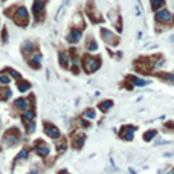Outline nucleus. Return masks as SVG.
Segmentation results:
<instances>
[{
    "instance_id": "a211bd4d",
    "label": "nucleus",
    "mask_w": 174,
    "mask_h": 174,
    "mask_svg": "<svg viewBox=\"0 0 174 174\" xmlns=\"http://www.w3.org/2000/svg\"><path fill=\"white\" fill-rule=\"evenodd\" d=\"M23 118H25V122H31V119L34 118V112H29V110H26Z\"/></svg>"
},
{
    "instance_id": "9b49d317",
    "label": "nucleus",
    "mask_w": 174,
    "mask_h": 174,
    "mask_svg": "<svg viewBox=\"0 0 174 174\" xmlns=\"http://www.w3.org/2000/svg\"><path fill=\"white\" fill-rule=\"evenodd\" d=\"M101 32H103V38H104L107 43H115V41H116V38L113 37V34L110 32V31H105V29H103Z\"/></svg>"
},
{
    "instance_id": "a878e982",
    "label": "nucleus",
    "mask_w": 174,
    "mask_h": 174,
    "mask_svg": "<svg viewBox=\"0 0 174 174\" xmlns=\"http://www.w3.org/2000/svg\"><path fill=\"white\" fill-rule=\"evenodd\" d=\"M8 72H11V75H12V77H15V78H18V77H20V75H18V73H17L15 70H12V69H9Z\"/></svg>"
},
{
    "instance_id": "6e6552de",
    "label": "nucleus",
    "mask_w": 174,
    "mask_h": 174,
    "mask_svg": "<svg viewBox=\"0 0 174 174\" xmlns=\"http://www.w3.org/2000/svg\"><path fill=\"white\" fill-rule=\"evenodd\" d=\"M35 151L38 153L40 156H48V154H49V147L46 145V144L37 142V145H35Z\"/></svg>"
},
{
    "instance_id": "5701e85b",
    "label": "nucleus",
    "mask_w": 174,
    "mask_h": 174,
    "mask_svg": "<svg viewBox=\"0 0 174 174\" xmlns=\"http://www.w3.org/2000/svg\"><path fill=\"white\" fill-rule=\"evenodd\" d=\"M23 49H25V52H27V51H32V49H34V44H32L31 41H26V43L23 44Z\"/></svg>"
},
{
    "instance_id": "f3484780",
    "label": "nucleus",
    "mask_w": 174,
    "mask_h": 174,
    "mask_svg": "<svg viewBox=\"0 0 174 174\" xmlns=\"http://www.w3.org/2000/svg\"><path fill=\"white\" fill-rule=\"evenodd\" d=\"M60 63H61V66H63V67H66V66H67V55L64 53V52L60 53Z\"/></svg>"
},
{
    "instance_id": "f03ea898",
    "label": "nucleus",
    "mask_w": 174,
    "mask_h": 174,
    "mask_svg": "<svg viewBox=\"0 0 174 174\" xmlns=\"http://www.w3.org/2000/svg\"><path fill=\"white\" fill-rule=\"evenodd\" d=\"M156 20L157 22H170V20H173V15H171V12L168 11V9H160V11H157L156 12Z\"/></svg>"
},
{
    "instance_id": "6ab92c4d",
    "label": "nucleus",
    "mask_w": 174,
    "mask_h": 174,
    "mask_svg": "<svg viewBox=\"0 0 174 174\" xmlns=\"http://www.w3.org/2000/svg\"><path fill=\"white\" fill-rule=\"evenodd\" d=\"M154 136H156V130H150V131H147V134L144 136V139L145 141H151Z\"/></svg>"
},
{
    "instance_id": "cd10ccee",
    "label": "nucleus",
    "mask_w": 174,
    "mask_h": 174,
    "mask_svg": "<svg viewBox=\"0 0 174 174\" xmlns=\"http://www.w3.org/2000/svg\"><path fill=\"white\" fill-rule=\"evenodd\" d=\"M165 79H168V81H174V75H165Z\"/></svg>"
},
{
    "instance_id": "f8f14e48",
    "label": "nucleus",
    "mask_w": 174,
    "mask_h": 174,
    "mask_svg": "<svg viewBox=\"0 0 174 174\" xmlns=\"http://www.w3.org/2000/svg\"><path fill=\"white\" fill-rule=\"evenodd\" d=\"M15 107H17V108H20V110H26V108H27V103H26V99H23V98L17 99V101H15Z\"/></svg>"
},
{
    "instance_id": "c85d7f7f",
    "label": "nucleus",
    "mask_w": 174,
    "mask_h": 174,
    "mask_svg": "<svg viewBox=\"0 0 174 174\" xmlns=\"http://www.w3.org/2000/svg\"><path fill=\"white\" fill-rule=\"evenodd\" d=\"M37 173H38V171H37V170H35V168H34V171H31V173H29V174H37Z\"/></svg>"
},
{
    "instance_id": "4468645a",
    "label": "nucleus",
    "mask_w": 174,
    "mask_h": 174,
    "mask_svg": "<svg viewBox=\"0 0 174 174\" xmlns=\"http://www.w3.org/2000/svg\"><path fill=\"white\" fill-rule=\"evenodd\" d=\"M165 3V0H151V8L154 9V11H157V9H160Z\"/></svg>"
},
{
    "instance_id": "7ed1b4c3",
    "label": "nucleus",
    "mask_w": 174,
    "mask_h": 174,
    "mask_svg": "<svg viewBox=\"0 0 174 174\" xmlns=\"http://www.w3.org/2000/svg\"><path fill=\"white\" fill-rule=\"evenodd\" d=\"M17 139H18L17 130H15V128H12V130H9V131L6 133V136H5V144L9 145V147H12V145L17 142Z\"/></svg>"
},
{
    "instance_id": "0eeeda50",
    "label": "nucleus",
    "mask_w": 174,
    "mask_h": 174,
    "mask_svg": "<svg viewBox=\"0 0 174 174\" xmlns=\"http://www.w3.org/2000/svg\"><path fill=\"white\" fill-rule=\"evenodd\" d=\"M67 40H69L70 43L79 41V40H81V29H72V31L69 32V35H67Z\"/></svg>"
},
{
    "instance_id": "9d476101",
    "label": "nucleus",
    "mask_w": 174,
    "mask_h": 174,
    "mask_svg": "<svg viewBox=\"0 0 174 174\" xmlns=\"http://www.w3.org/2000/svg\"><path fill=\"white\" fill-rule=\"evenodd\" d=\"M40 63H41V53H38V52H35L32 57H31V64L34 67H38L40 66Z\"/></svg>"
},
{
    "instance_id": "bb28decb",
    "label": "nucleus",
    "mask_w": 174,
    "mask_h": 174,
    "mask_svg": "<svg viewBox=\"0 0 174 174\" xmlns=\"http://www.w3.org/2000/svg\"><path fill=\"white\" fill-rule=\"evenodd\" d=\"M58 150H60V151L66 150V144H64V142H61V144H60V147H58Z\"/></svg>"
},
{
    "instance_id": "393cba45",
    "label": "nucleus",
    "mask_w": 174,
    "mask_h": 174,
    "mask_svg": "<svg viewBox=\"0 0 174 174\" xmlns=\"http://www.w3.org/2000/svg\"><path fill=\"white\" fill-rule=\"evenodd\" d=\"M86 116L93 119V118H95V112H93V110H87V112H86Z\"/></svg>"
},
{
    "instance_id": "20e7f679",
    "label": "nucleus",
    "mask_w": 174,
    "mask_h": 174,
    "mask_svg": "<svg viewBox=\"0 0 174 174\" xmlns=\"http://www.w3.org/2000/svg\"><path fill=\"white\" fill-rule=\"evenodd\" d=\"M15 20H17V23L18 25H26V22H27V11L25 8H18L17 9V15H15Z\"/></svg>"
},
{
    "instance_id": "b1692460",
    "label": "nucleus",
    "mask_w": 174,
    "mask_h": 174,
    "mask_svg": "<svg viewBox=\"0 0 174 174\" xmlns=\"http://www.w3.org/2000/svg\"><path fill=\"white\" fill-rule=\"evenodd\" d=\"M26 156H27V150L25 148V150H22V153H20V154L17 156V160H23V159L26 157Z\"/></svg>"
},
{
    "instance_id": "aec40b11",
    "label": "nucleus",
    "mask_w": 174,
    "mask_h": 174,
    "mask_svg": "<svg viewBox=\"0 0 174 174\" xmlns=\"http://www.w3.org/2000/svg\"><path fill=\"white\" fill-rule=\"evenodd\" d=\"M82 141H84V137H82V136H77L75 139H73V145H75V147H81Z\"/></svg>"
},
{
    "instance_id": "dca6fc26",
    "label": "nucleus",
    "mask_w": 174,
    "mask_h": 174,
    "mask_svg": "<svg viewBox=\"0 0 174 174\" xmlns=\"http://www.w3.org/2000/svg\"><path fill=\"white\" fill-rule=\"evenodd\" d=\"M112 105H113L112 101H105V103H101V104H99V108L103 110V112H105V110H108Z\"/></svg>"
},
{
    "instance_id": "ddd939ff",
    "label": "nucleus",
    "mask_w": 174,
    "mask_h": 174,
    "mask_svg": "<svg viewBox=\"0 0 174 174\" xmlns=\"http://www.w3.org/2000/svg\"><path fill=\"white\" fill-rule=\"evenodd\" d=\"M130 81L133 82V84H136V86H147V84H148V81L141 79V78H136V77H130Z\"/></svg>"
},
{
    "instance_id": "4be33fe9",
    "label": "nucleus",
    "mask_w": 174,
    "mask_h": 174,
    "mask_svg": "<svg viewBox=\"0 0 174 174\" xmlns=\"http://www.w3.org/2000/svg\"><path fill=\"white\" fill-rule=\"evenodd\" d=\"M87 49H89V51H96V49H98V46H96L95 41H92V40H90V41L87 43Z\"/></svg>"
},
{
    "instance_id": "412c9836",
    "label": "nucleus",
    "mask_w": 174,
    "mask_h": 174,
    "mask_svg": "<svg viewBox=\"0 0 174 174\" xmlns=\"http://www.w3.org/2000/svg\"><path fill=\"white\" fill-rule=\"evenodd\" d=\"M9 81H11V78H9L8 75H0V82H2V84H9Z\"/></svg>"
},
{
    "instance_id": "f257e3e1",
    "label": "nucleus",
    "mask_w": 174,
    "mask_h": 174,
    "mask_svg": "<svg viewBox=\"0 0 174 174\" xmlns=\"http://www.w3.org/2000/svg\"><path fill=\"white\" fill-rule=\"evenodd\" d=\"M101 66V61L98 60V58H90V57H87L86 60H84V69L90 73V72H95L98 67Z\"/></svg>"
},
{
    "instance_id": "1a4fd4ad",
    "label": "nucleus",
    "mask_w": 174,
    "mask_h": 174,
    "mask_svg": "<svg viewBox=\"0 0 174 174\" xmlns=\"http://www.w3.org/2000/svg\"><path fill=\"white\" fill-rule=\"evenodd\" d=\"M133 133H134V128L133 127H124L121 130V137H124V139H133Z\"/></svg>"
},
{
    "instance_id": "c756f323",
    "label": "nucleus",
    "mask_w": 174,
    "mask_h": 174,
    "mask_svg": "<svg viewBox=\"0 0 174 174\" xmlns=\"http://www.w3.org/2000/svg\"><path fill=\"white\" fill-rule=\"evenodd\" d=\"M60 174H69V173H66V171H61Z\"/></svg>"
},
{
    "instance_id": "2eb2a0df",
    "label": "nucleus",
    "mask_w": 174,
    "mask_h": 174,
    "mask_svg": "<svg viewBox=\"0 0 174 174\" xmlns=\"http://www.w3.org/2000/svg\"><path fill=\"white\" fill-rule=\"evenodd\" d=\"M31 89V84L29 82H26V81H18V90L20 92H26V90H29Z\"/></svg>"
},
{
    "instance_id": "39448f33",
    "label": "nucleus",
    "mask_w": 174,
    "mask_h": 174,
    "mask_svg": "<svg viewBox=\"0 0 174 174\" xmlns=\"http://www.w3.org/2000/svg\"><path fill=\"white\" fill-rule=\"evenodd\" d=\"M32 11H34V15L38 18L40 14L44 11V0H35L32 5Z\"/></svg>"
},
{
    "instance_id": "423d86ee",
    "label": "nucleus",
    "mask_w": 174,
    "mask_h": 174,
    "mask_svg": "<svg viewBox=\"0 0 174 174\" xmlns=\"http://www.w3.org/2000/svg\"><path fill=\"white\" fill-rule=\"evenodd\" d=\"M44 133H48V136L53 137V139H57V137L60 136V131L57 127H53L51 124H44Z\"/></svg>"
},
{
    "instance_id": "7c9ffc66",
    "label": "nucleus",
    "mask_w": 174,
    "mask_h": 174,
    "mask_svg": "<svg viewBox=\"0 0 174 174\" xmlns=\"http://www.w3.org/2000/svg\"><path fill=\"white\" fill-rule=\"evenodd\" d=\"M168 174H174V171H170V173H168Z\"/></svg>"
}]
</instances>
